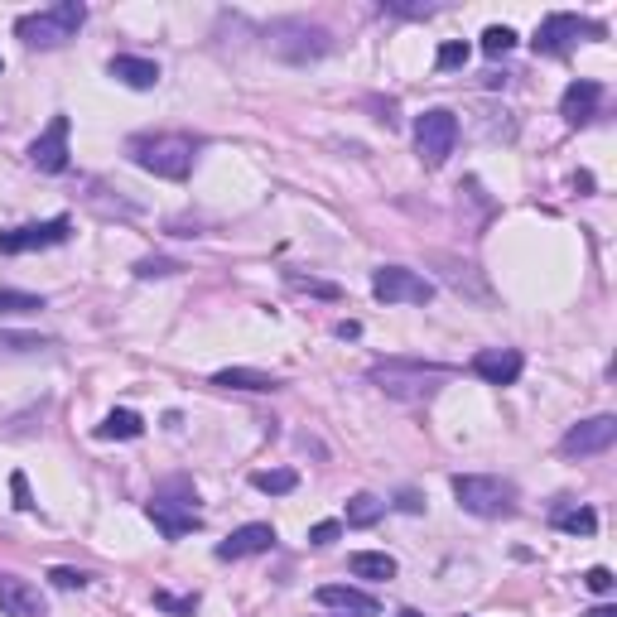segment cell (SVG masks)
Segmentation results:
<instances>
[{
  "label": "cell",
  "instance_id": "cell-10",
  "mask_svg": "<svg viewBox=\"0 0 617 617\" xmlns=\"http://www.w3.org/2000/svg\"><path fill=\"white\" fill-rule=\"evenodd\" d=\"M68 131H73V121H68V116H54L44 131L34 135L29 164H34L39 174H63V169H68Z\"/></svg>",
  "mask_w": 617,
  "mask_h": 617
},
{
  "label": "cell",
  "instance_id": "cell-25",
  "mask_svg": "<svg viewBox=\"0 0 617 617\" xmlns=\"http://www.w3.org/2000/svg\"><path fill=\"white\" fill-rule=\"evenodd\" d=\"M285 285L304 290V295H314V299H343V290L333 280H314V275H299V270H285Z\"/></svg>",
  "mask_w": 617,
  "mask_h": 617
},
{
  "label": "cell",
  "instance_id": "cell-41",
  "mask_svg": "<svg viewBox=\"0 0 617 617\" xmlns=\"http://www.w3.org/2000/svg\"><path fill=\"white\" fill-rule=\"evenodd\" d=\"M0 68H5V63H0Z\"/></svg>",
  "mask_w": 617,
  "mask_h": 617
},
{
  "label": "cell",
  "instance_id": "cell-19",
  "mask_svg": "<svg viewBox=\"0 0 617 617\" xmlns=\"http://www.w3.org/2000/svg\"><path fill=\"white\" fill-rule=\"evenodd\" d=\"M213 386H222V391H280L285 381L275 372H256V367H222L213 376Z\"/></svg>",
  "mask_w": 617,
  "mask_h": 617
},
{
  "label": "cell",
  "instance_id": "cell-23",
  "mask_svg": "<svg viewBox=\"0 0 617 617\" xmlns=\"http://www.w3.org/2000/svg\"><path fill=\"white\" fill-rule=\"evenodd\" d=\"M251 487H256V492H270V497H285V492L299 487V473L295 468H266V473L251 478Z\"/></svg>",
  "mask_w": 617,
  "mask_h": 617
},
{
  "label": "cell",
  "instance_id": "cell-7",
  "mask_svg": "<svg viewBox=\"0 0 617 617\" xmlns=\"http://www.w3.org/2000/svg\"><path fill=\"white\" fill-rule=\"evenodd\" d=\"M603 39V25H593V20H579V15H545L536 25V39H531V49L536 54H550V58H560V54H569L579 39Z\"/></svg>",
  "mask_w": 617,
  "mask_h": 617
},
{
  "label": "cell",
  "instance_id": "cell-17",
  "mask_svg": "<svg viewBox=\"0 0 617 617\" xmlns=\"http://www.w3.org/2000/svg\"><path fill=\"white\" fill-rule=\"evenodd\" d=\"M107 73L121 82V87H131V92H150V87H160V63H155V58L116 54L107 63Z\"/></svg>",
  "mask_w": 617,
  "mask_h": 617
},
{
  "label": "cell",
  "instance_id": "cell-18",
  "mask_svg": "<svg viewBox=\"0 0 617 617\" xmlns=\"http://www.w3.org/2000/svg\"><path fill=\"white\" fill-rule=\"evenodd\" d=\"M314 598H319L323 608H343V613H352V617H376L381 613V603H376L372 593L352 589V584H323Z\"/></svg>",
  "mask_w": 617,
  "mask_h": 617
},
{
  "label": "cell",
  "instance_id": "cell-31",
  "mask_svg": "<svg viewBox=\"0 0 617 617\" xmlns=\"http://www.w3.org/2000/svg\"><path fill=\"white\" fill-rule=\"evenodd\" d=\"M468 63V44L463 39H449V44H439V54H434V68L439 73H449V68H463Z\"/></svg>",
  "mask_w": 617,
  "mask_h": 617
},
{
  "label": "cell",
  "instance_id": "cell-29",
  "mask_svg": "<svg viewBox=\"0 0 617 617\" xmlns=\"http://www.w3.org/2000/svg\"><path fill=\"white\" fill-rule=\"evenodd\" d=\"M155 608H160V613H174V617H193L198 613V593L179 598V593H169V589H155Z\"/></svg>",
  "mask_w": 617,
  "mask_h": 617
},
{
  "label": "cell",
  "instance_id": "cell-12",
  "mask_svg": "<svg viewBox=\"0 0 617 617\" xmlns=\"http://www.w3.org/2000/svg\"><path fill=\"white\" fill-rule=\"evenodd\" d=\"M145 516L160 526L164 540H184L203 526V516H198L193 502H169V497H150V502H145Z\"/></svg>",
  "mask_w": 617,
  "mask_h": 617
},
{
  "label": "cell",
  "instance_id": "cell-20",
  "mask_svg": "<svg viewBox=\"0 0 617 617\" xmlns=\"http://www.w3.org/2000/svg\"><path fill=\"white\" fill-rule=\"evenodd\" d=\"M352 579H372V584H381V579H396V560L391 555H381V550H357L348 560Z\"/></svg>",
  "mask_w": 617,
  "mask_h": 617
},
{
  "label": "cell",
  "instance_id": "cell-36",
  "mask_svg": "<svg viewBox=\"0 0 617 617\" xmlns=\"http://www.w3.org/2000/svg\"><path fill=\"white\" fill-rule=\"evenodd\" d=\"M10 492H15V507H20V511L34 507V502H29V483H25V473H15V478H10Z\"/></svg>",
  "mask_w": 617,
  "mask_h": 617
},
{
  "label": "cell",
  "instance_id": "cell-16",
  "mask_svg": "<svg viewBox=\"0 0 617 617\" xmlns=\"http://www.w3.org/2000/svg\"><path fill=\"white\" fill-rule=\"evenodd\" d=\"M598 102H603V82L579 78V82H569V87H564L560 116L569 121V126H589L593 116H598Z\"/></svg>",
  "mask_w": 617,
  "mask_h": 617
},
{
  "label": "cell",
  "instance_id": "cell-14",
  "mask_svg": "<svg viewBox=\"0 0 617 617\" xmlns=\"http://www.w3.org/2000/svg\"><path fill=\"white\" fill-rule=\"evenodd\" d=\"M0 613L5 617H49V603H44V593L34 589L29 579L0 574Z\"/></svg>",
  "mask_w": 617,
  "mask_h": 617
},
{
  "label": "cell",
  "instance_id": "cell-35",
  "mask_svg": "<svg viewBox=\"0 0 617 617\" xmlns=\"http://www.w3.org/2000/svg\"><path fill=\"white\" fill-rule=\"evenodd\" d=\"M338 536H343V521H319V526L309 531V545H333Z\"/></svg>",
  "mask_w": 617,
  "mask_h": 617
},
{
  "label": "cell",
  "instance_id": "cell-32",
  "mask_svg": "<svg viewBox=\"0 0 617 617\" xmlns=\"http://www.w3.org/2000/svg\"><path fill=\"white\" fill-rule=\"evenodd\" d=\"M49 348L44 338H34V333H10V328H0V352H39Z\"/></svg>",
  "mask_w": 617,
  "mask_h": 617
},
{
  "label": "cell",
  "instance_id": "cell-38",
  "mask_svg": "<svg viewBox=\"0 0 617 617\" xmlns=\"http://www.w3.org/2000/svg\"><path fill=\"white\" fill-rule=\"evenodd\" d=\"M333 333H338V338H362V323L343 319V323H338V328H333Z\"/></svg>",
  "mask_w": 617,
  "mask_h": 617
},
{
  "label": "cell",
  "instance_id": "cell-28",
  "mask_svg": "<svg viewBox=\"0 0 617 617\" xmlns=\"http://www.w3.org/2000/svg\"><path fill=\"white\" fill-rule=\"evenodd\" d=\"M179 261H169V256H140L135 261V280H164V275H179Z\"/></svg>",
  "mask_w": 617,
  "mask_h": 617
},
{
  "label": "cell",
  "instance_id": "cell-33",
  "mask_svg": "<svg viewBox=\"0 0 617 617\" xmlns=\"http://www.w3.org/2000/svg\"><path fill=\"white\" fill-rule=\"evenodd\" d=\"M381 10H386V15H405V20H425V15H434V5H405V0H381Z\"/></svg>",
  "mask_w": 617,
  "mask_h": 617
},
{
  "label": "cell",
  "instance_id": "cell-8",
  "mask_svg": "<svg viewBox=\"0 0 617 617\" xmlns=\"http://www.w3.org/2000/svg\"><path fill=\"white\" fill-rule=\"evenodd\" d=\"M372 295L381 304H430L434 285L420 275V270H405V266H381L372 275Z\"/></svg>",
  "mask_w": 617,
  "mask_h": 617
},
{
  "label": "cell",
  "instance_id": "cell-24",
  "mask_svg": "<svg viewBox=\"0 0 617 617\" xmlns=\"http://www.w3.org/2000/svg\"><path fill=\"white\" fill-rule=\"evenodd\" d=\"M381 511H386V502H381V497H372V492H357V497L348 502V526H357V531H362V526H376V521H381Z\"/></svg>",
  "mask_w": 617,
  "mask_h": 617
},
{
  "label": "cell",
  "instance_id": "cell-6",
  "mask_svg": "<svg viewBox=\"0 0 617 617\" xmlns=\"http://www.w3.org/2000/svg\"><path fill=\"white\" fill-rule=\"evenodd\" d=\"M458 145V116L444 107H430L420 121H415V150H420V160L430 164V169H439V164L454 155Z\"/></svg>",
  "mask_w": 617,
  "mask_h": 617
},
{
  "label": "cell",
  "instance_id": "cell-27",
  "mask_svg": "<svg viewBox=\"0 0 617 617\" xmlns=\"http://www.w3.org/2000/svg\"><path fill=\"white\" fill-rule=\"evenodd\" d=\"M511 49H516V29H507V25L483 29V54L487 58H502V54H511Z\"/></svg>",
  "mask_w": 617,
  "mask_h": 617
},
{
  "label": "cell",
  "instance_id": "cell-9",
  "mask_svg": "<svg viewBox=\"0 0 617 617\" xmlns=\"http://www.w3.org/2000/svg\"><path fill=\"white\" fill-rule=\"evenodd\" d=\"M73 237L68 217H49V222H29V227H10L0 232V256H25V251H44V246H63Z\"/></svg>",
  "mask_w": 617,
  "mask_h": 617
},
{
  "label": "cell",
  "instance_id": "cell-1",
  "mask_svg": "<svg viewBox=\"0 0 617 617\" xmlns=\"http://www.w3.org/2000/svg\"><path fill=\"white\" fill-rule=\"evenodd\" d=\"M193 155H198V140L193 135H140L131 140V160L145 169V174H155V179H188L193 174Z\"/></svg>",
  "mask_w": 617,
  "mask_h": 617
},
{
  "label": "cell",
  "instance_id": "cell-34",
  "mask_svg": "<svg viewBox=\"0 0 617 617\" xmlns=\"http://www.w3.org/2000/svg\"><path fill=\"white\" fill-rule=\"evenodd\" d=\"M584 584H589L593 593H613L617 579H613V569H608V564H593L589 574H584Z\"/></svg>",
  "mask_w": 617,
  "mask_h": 617
},
{
  "label": "cell",
  "instance_id": "cell-15",
  "mask_svg": "<svg viewBox=\"0 0 617 617\" xmlns=\"http://www.w3.org/2000/svg\"><path fill=\"white\" fill-rule=\"evenodd\" d=\"M270 545H275V526H266V521H246V526H237L232 536L217 545V560H246V555H266Z\"/></svg>",
  "mask_w": 617,
  "mask_h": 617
},
{
  "label": "cell",
  "instance_id": "cell-2",
  "mask_svg": "<svg viewBox=\"0 0 617 617\" xmlns=\"http://www.w3.org/2000/svg\"><path fill=\"white\" fill-rule=\"evenodd\" d=\"M87 25V5L82 0H58L39 15H20L15 20V34L25 39L29 49H58L68 39H78V29Z\"/></svg>",
  "mask_w": 617,
  "mask_h": 617
},
{
  "label": "cell",
  "instance_id": "cell-5",
  "mask_svg": "<svg viewBox=\"0 0 617 617\" xmlns=\"http://www.w3.org/2000/svg\"><path fill=\"white\" fill-rule=\"evenodd\" d=\"M270 49L280 58H290V63H309V58H323L333 49V39H328V29L323 25H309V20H275L266 29Z\"/></svg>",
  "mask_w": 617,
  "mask_h": 617
},
{
  "label": "cell",
  "instance_id": "cell-26",
  "mask_svg": "<svg viewBox=\"0 0 617 617\" xmlns=\"http://www.w3.org/2000/svg\"><path fill=\"white\" fill-rule=\"evenodd\" d=\"M44 299L25 295V290H0V319H15V314H39Z\"/></svg>",
  "mask_w": 617,
  "mask_h": 617
},
{
  "label": "cell",
  "instance_id": "cell-37",
  "mask_svg": "<svg viewBox=\"0 0 617 617\" xmlns=\"http://www.w3.org/2000/svg\"><path fill=\"white\" fill-rule=\"evenodd\" d=\"M396 507H401V511H410V516H415V511H425V502H420V492H410V487H405L401 497H396Z\"/></svg>",
  "mask_w": 617,
  "mask_h": 617
},
{
  "label": "cell",
  "instance_id": "cell-22",
  "mask_svg": "<svg viewBox=\"0 0 617 617\" xmlns=\"http://www.w3.org/2000/svg\"><path fill=\"white\" fill-rule=\"evenodd\" d=\"M555 531H564V536H593V531H598V511L593 507H560L555 511Z\"/></svg>",
  "mask_w": 617,
  "mask_h": 617
},
{
  "label": "cell",
  "instance_id": "cell-3",
  "mask_svg": "<svg viewBox=\"0 0 617 617\" xmlns=\"http://www.w3.org/2000/svg\"><path fill=\"white\" fill-rule=\"evenodd\" d=\"M449 381V367H425V362H376L372 386H381L396 401H430Z\"/></svg>",
  "mask_w": 617,
  "mask_h": 617
},
{
  "label": "cell",
  "instance_id": "cell-39",
  "mask_svg": "<svg viewBox=\"0 0 617 617\" xmlns=\"http://www.w3.org/2000/svg\"><path fill=\"white\" fill-rule=\"evenodd\" d=\"M584 617H617V608H608V603H598V608H589Z\"/></svg>",
  "mask_w": 617,
  "mask_h": 617
},
{
  "label": "cell",
  "instance_id": "cell-21",
  "mask_svg": "<svg viewBox=\"0 0 617 617\" xmlns=\"http://www.w3.org/2000/svg\"><path fill=\"white\" fill-rule=\"evenodd\" d=\"M140 434H145V420L135 410H111L97 425V439H140Z\"/></svg>",
  "mask_w": 617,
  "mask_h": 617
},
{
  "label": "cell",
  "instance_id": "cell-30",
  "mask_svg": "<svg viewBox=\"0 0 617 617\" xmlns=\"http://www.w3.org/2000/svg\"><path fill=\"white\" fill-rule=\"evenodd\" d=\"M49 584H54V589H87L92 574H87V569H73V564H54V569H49Z\"/></svg>",
  "mask_w": 617,
  "mask_h": 617
},
{
  "label": "cell",
  "instance_id": "cell-11",
  "mask_svg": "<svg viewBox=\"0 0 617 617\" xmlns=\"http://www.w3.org/2000/svg\"><path fill=\"white\" fill-rule=\"evenodd\" d=\"M617 439V415H593V420H579L574 430L560 439V454L569 458H584V454H603L613 449Z\"/></svg>",
  "mask_w": 617,
  "mask_h": 617
},
{
  "label": "cell",
  "instance_id": "cell-40",
  "mask_svg": "<svg viewBox=\"0 0 617 617\" xmlns=\"http://www.w3.org/2000/svg\"><path fill=\"white\" fill-rule=\"evenodd\" d=\"M396 617H425V613H415V608H401V613H396Z\"/></svg>",
  "mask_w": 617,
  "mask_h": 617
},
{
  "label": "cell",
  "instance_id": "cell-4",
  "mask_svg": "<svg viewBox=\"0 0 617 617\" xmlns=\"http://www.w3.org/2000/svg\"><path fill=\"white\" fill-rule=\"evenodd\" d=\"M454 497H458V507L468 511V516H487V521H497V516H511V511H516V483L492 478V473H458Z\"/></svg>",
  "mask_w": 617,
  "mask_h": 617
},
{
  "label": "cell",
  "instance_id": "cell-13",
  "mask_svg": "<svg viewBox=\"0 0 617 617\" xmlns=\"http://www.w3.org/2000/svg\"><path fill=\"white\" fill-rule=\"evenodd\" d=\"M521 367H526V357L516 348H483L473 352V362H468V372L483 376L487 386H511L521 376Z\"/></svg>",
  "mask_w": 617,
  "mask_h": 617
}]
</instances>
